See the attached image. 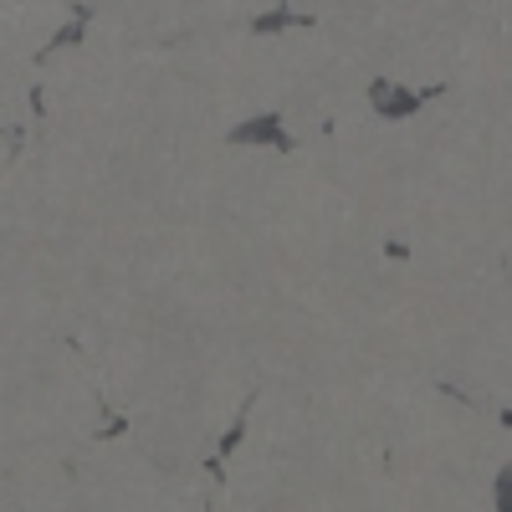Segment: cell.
<instances>
[{
	"instance_id": "1",
	"label": "cell",
	"mask_w": 512,
	"mask_h": 512,
	"mask_svg": "<svg viewBox=\"0 0 512 512\" xmlns=\"http://www.w3.org/2000/svg\"><path fill=\"white\" fill-rule=\"evenodd\" d=\"M441 88H425V93H415V88H405V82H390V77H379V82H369V108L379 113V118H410L420 103H431Z\"/></svg>"
},
{
	"instance_id": "6",
	"label": "cell",
	"mask_w": 512,
	"mask_h": 512,
	"mask_svg": "<svg viewBox=\"0 0 512 512\" xmlns=\"http://www.w3.org/2000/svg\"><path fill=\"white\" fill-rule=\"evenodd\" d=\"M492 507H497V512H512V466H502V472H497V487H492Z\"/></svg>"
},
{
	"instance_id": "5",
	"label": "cell",
	"mask_w": 512,
	"mask_h": 512,
	"mask_svg": "<svg viewBox=\"0 0 512 512\" xmlns=\"http://www.w3.org/2000/svg\"><path fill=\"white\" fill-rule=\"evenodd\" d=\"M292 21H313V11H292V6H272L262 21H256V31H282V26H292Z\"/></svg>"
},
{
	"instance_id": "2",
	"label": "cell",
	"mask_w": 512,
	"mask_h": 512,
	"mask_svg": "<svg viewBox=\"0 0 512 512\" xmlns=\"http://www.w3.org/2000/svg\"><path fill=\"white\" fill-rule=\"evenodd\" d=\"M231 144H267V149H277V154H287L292 149V134H287V123L277 118V113H256V118H246V123H236L231 128Z\"/></svg>"
},
{
	"instance_id": "4",
	"label": "cell",
	"mask_w": 512,
	"mask_h": 512,
	"mask_svg": "<svg viewBox=\"0 0 512 512\" xmlns=\"http://www.w3.org/2000/svg\"><path fill=\"white\" fill-rule=\"evenodd\" d=\"M241 436H246V410H241V415L231 420V431L221 436V446H216V456H210V461H205V472H210V477H216V482L226 477V456H236V446H241Z\"/></svg>"
},
{
	"instance_id": "3",
	"label": "cell",
	"mask_w": 512,
	"mask_h": 512,
	"mask_svg": "<svg viewBox=\"0 0 512 512\" xmlns=\"http://www.w3.org/2000/svg\"><path fill=\"white\" fill-rule=\"evenodd\" d=\"M88 21H93V11H88V6H77V11H72V21H67V26H62V31H57V36L47 41V47L36 52V62H47V57H57L62 47H77V41H82V31H88Z\"/></svg>"
}]
</instances>
